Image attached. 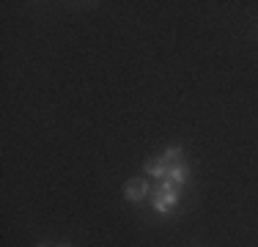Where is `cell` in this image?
<instances>
[{"label":"cell","instance_id":"1","mask_svg":"<svg viewBox=\"0 0 258 247\" xmlns=\"http://www.w3.org/2000/svg\"><path fill=\"white\" fill-rule=\"evenodd\" d=\"M179 203V195H176V190H170V184H165L162 190L157 193V198H154V209L157 212H173V206Z\"/></svg>","mask_w":258,"mask_h":247},{"label":"cell","instance_id":"2","mask_svg":"<svg viewBox=\"0 0 258 247\" xmlns=\"http://www.w3.org/2000/svg\"><path fill=\"white\" fill-rule=\"evenodd\" d=\"M149 195V184L143 181V178H129V181L124 184V198L132 203L143 201V198Z\"/></svg>","mask_w":258,"mask_h":247},{"label":"cell","instance_id":"3","mask_svg":"<svg viewBox=\"0 0 258 247\" xmlns=\"http://www.w3.org/2000/svg\"><path fill=\"white\" fill-rule=\"evenodd\" d=\"M168 159L165 157H151L149 162H146V173H149V176H154V178H168Z\"/></svg>","mask_w":258,"mask_h":247},{"label":"cell","instance_id":"4","mask_svg":"<svg viewBox=\"0 0 258 247\" xmlns=\"http://www.w3.org/2000/svg\"><path fill=\"white\" fill-rule=\"evenodd\" d=\"M187 165H173V168L168 170V181H173V184H184L187 181Z\"/></svg>","mask_w":258,"mask_h":247},{"label":"cell","instance_id":"5","mask_svg":"<svg viewBox=\"0 0 258 247\" xmlns=\"http://www.w3.org/2000/svg\"><path fill=\"white\" fill-rule=\"evenodd\" d=\"M179 157H181V148L179 146H173V148H168V151H165V159H168V162H176Z\"/></svg>","mask_w":258,"mask_h":247},{"label":"cell","instance_id":"6","mask_svg":"<svg viewBox=\"0 0 258 247\" xmlns=\"http://www.w3.org/2000/svg\"><path fill=\"white\" fill-rule=\"evenodd\" d=\"M58 247H72V244H58Z\"/></svg>","mask_w":258,"mask_h":247},{"label":"cell","instance_id":"7","mask_svg":"<svg viewBox=\"0 0 258 247\" xmlns=\"http://www.w3.org/2000/svg\"><path fill=\"white\" fill-rule=\"evenodd\" d=\"M39 247H44V244H39Z\"/></svg>","mask_w":258,"mask_h":247}]
</instances>
